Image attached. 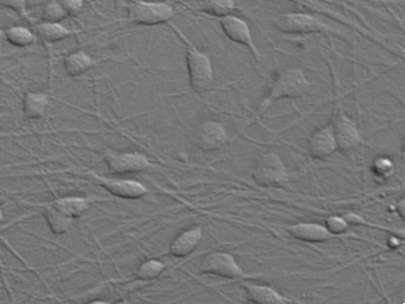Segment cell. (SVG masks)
Returning <instances> with one entry per match:
<instances>
[{
  "mask_svg": "<svg viewBox=\"0 0 405 304\" xmlns=\"http://www.w3.org/2000/svg\"><path fill=\"white\" fill-rule=\"evenodd\" d=\"M50 205L61 211L65 216L76 219L83 216L88 209L89 203L84 198L66 197L55 200L54 202L50 203Z\"/></svg>",
  "mask_w": 405,
  "mask_h": 304,
  "instance_id": "19",
  "label": "cell"
},
{
  "mask_svg": "<svg viewBox=\"0 0 405 304\" xmlns=\"http://www.w3.org/2000/svg\"><path fill=\"white\" fill-rule=\"evenodd\" d=\"M68 16H74L83 11L84 0H57Z\"/></svg>",
  "mask_w": 405,
  "mask_h": 304,
  "instance_id": "27",
  "label": "cell"
},
{
  "mask_svg": "<svg viewBox=\"0 0 405 304\" xmlns=\"http://www.w3.org/2000/svg\"><path fill=\"white\" fill-rule=\"evenodd\" d=\"M36 32L40 39L46 43H57L66 40L72 35V31L61 23L43 21L36 26Z\"/></svg>",
  "mask_w": 405,
  "mask_h": 304,
  "instance_id": "18",
  "label": "cell"
},
{
  "mask_svg": "<svg viewBox=\"0 0 405 304\" xmlns=\"http://www.w3.org/2000/svg\"><path fill=\"white\" fill-rule=\"evenodd\" d=\"M175 9L170 4L153 0H135L129 7V19L135 25L155 26L170 23Z\"/></svg>",
  "mask_w": 405,
  "mask_h": 304,
  "instance_id": "3",
  "label": "cell"
},
{
  "mask_svg": "<svg viewBox=\"0 0 405 304\" xmlns=\"http://www.w3.org/2000/svg\"><path fill=\"white\" fill-rule=\"evenodd\" d=\"M49 105V98L43 93H26L24 98L23 113L26 119H41L44 117Z\"/></svg>",
  "mask_w": 405,
  "mask_h": 304,
  "instance_id": "17",
  "label": "cell"
},
{
  "mask_svg": "<svg viewBox=\"0 0 405 304\" xmlns=\"http://www.w3.org/2000/svg\"><path fill=\"white\" fill-rule=\"evenodd\" d=\"M252 177L260 187H274L286 180L287 168L278 153L267 152L257 159Z\"/></svg>",
  "mask_w": 405,
  "mask_h": 304,
  "instance_id": "4",
  "label": "cell"
},
{
  "mask_svg": "<svg viewBox=\"0 0 405 304\" xmlns=\"http://www.w3.org/2000/svg\"><path fill=\"white\" fill-rule=\"evenodd\" d=\"M202 238L201 226H194L178 233L170 245V253L173 257L184 258L190 255L200 245Z\"/></svg>",
  "mask_w": 405,
  "mask_h": 304,
  "instance_id": "14",
  "label": "cell"
},
{
  "mask_svg": "<svg viewBox=\"0 0 405 304\" xmlns=\"http://www.w3.org/2000/svg\"><path fill=\"white\" fill-rule=\"evenodd\" d=\"M49 0H25L26 9H35V7H42L47 4Z\"/></svg>",
  "mask_w": 405,
  "mask_h": 304,
  "instance_id": "29",
  "label": "cell"
},
{
  "mask_svg": "<svg viewBox=\"0 0 405 304\" xmlns=\"http://www.w3.org/2000/svg\"><path fill=\"white\" fill-rule=\"evenodd\" d=\"M289 233L296 240L306 243H324L332 240L334 236L322 224L313 222H300L289 226Z\"/></svg>",
  "mask_w": 405,
  "mask_h": 304,
  "instance_id": "15",
  "label": "cell"
},
{
  "mask_svg": "<svg viewBox=\"0 0 405 304\" xmlns=\"http://www.w3.org/2000/svg\"><path fill=\"white\" fill-rule=\"evenodd\" d=\"M103 189L107 190L113 196L122 199L136 200L145 196L149 190L146 186L132 180H110L107 178L98 177Z\"/></svg>",
  "mask_w": 405,
  "mask_h": 304,
  "instance_id": "12",
  "label": "cell"
},
{
  "mask_svg": "<svg viewBox=\"0 0 405 304\" xmlns=\"http://www.w3.org/2000/svg\"><path fill=\"white\" fill-rule=\"evenodd\" d=\"M2 38H4V32L0 29V40H1Z\"/></svg>",
  "mask_w": 405,
  "mask_h": 304,
  "instance_id": "31",
  "label": "cell"
},
{
  "mask_svg": "<svg viewBox=\"0 0 405 304\" xmlns=\"http://www.w3.org/2000/svg\"><path fill=\"white\" fill-rule=\"evenodd\" d=\"M339 149L332 123L320 128L311 135L308 141L310 156L317 159H325L332 156Z\"/></svg>",
  "mask_w": 405,
  "mask_h": 304,
  "instance_id": "11",
  "label": "cell"
},
{
  "mask_svg": "<svg viewBox=\"0 0 405 304\" xmlns=\"http://www.w3.org/2000/svg\"><path fill=\"white\" fill-rule=\"evenodd\" d=\"M200 9L210 16L220 19L232 14L235 2V0H200Z\"/></svg>",
  "mask_w": 405,
  "mask_h": 304,
  "instance_id": "22",
  "label": "cell"
},
{
  "mask_svg": "<svg viewBox=\"0 0 405 304\" xmlns=\"http://www.w3.org/2000/svg\"><path fill=\"white\" fill-rule=\"evenodd\" d=\"M277 30L292 35H306L324 30L325 24L317 16L304 13L281 14L275 23Z\"/></svg>",
  "mask_w": 405,
  "mask_h": 304,
  "instance_id": "6",
  "label": "cell"
},
{
  "mask_svg": "<svg viewBox=\"0 0 405 304\" xmlns=\"http://www.w3.org/2000/svg\"><path fill=\"white\" fill-rule=\"evenodd\" d=\"M165 265L158 260H148L142 263L137 269V277L141 280H152L158 278L159 275L165 271Z\"/></svg>",
  "mask_w": 405,
  "mask_h": 304,
  "instance_id": "23",
  "label": "cell"
},
{
  "mask_svg": "<svg viewBox=\"0 0 405 304\" xmlns=\"http://www.w3.org/2000/svg\"><path fill=\"white\" fill-rule=\"evenodd\" d=\"M4 38L9 44L18 48L29 47L36 41V35L24 26H13L4 31Z\"/></svg>",
  "mask_w": 405,
  "mask_h": 304,
  "instance_id": "21",
  "label": "cell"
},
{
  "mask_svg": "<svg viewBox=\"0 0 405 304\" xmlns=\"http://www.w3.org/2000/svg\"><path fill=\"white\" fill-rule=\"evenodd\" d=\"M0 89H1V83H0Z\"/></svg>",
  "mask_w": 405,
  "mask_h": 304,
  "instance_id": "32",
  "label": "cell"
},
{
  "mask_svg": "<svg viewBox=\"0 0 405 304\" xmlns=\"http://www.w3.org/2000/svg\"><path fill=\"white\" fill-rule=\"evenodd\" d=\"M219 23H220L224 35L229 40L232 41L236 44L245 46L250 49L255 57H260V51L255 44L252 30H250V26L247 21L241 19L240 16L230 14L219 19Z\"/></svg>",
  "mask_w": 405,
  "mask_h": 304,
  "instance_id": "7",
  "label": "cell"
},
{
  "mask_svg": "<svg viewBox=\"0 0 405 304\" xmlns=\"http://www.w3.org/2000/svg\"><path fill=\"white\" fill-rule=\"evenodd\" d=\"M310 88L305 72L299 67H290L280 72L272 83L269 93L259 105V112L262 113L272 103L283 98H301Z\"/></svg>",
  "mask_w": 405,
  "mask_h": 304,
  "instance_id": "2",
  "label": "cell"
},
{
  "mask_svg": "<svg viewBox=\"0 0 405 304\" xmlns=\"http://www.w3.org/2000/svg\"><path fill=\"white\" fill-rule=\"evenodd\" d=\"M334 135H336L337 146L344 151H351L360 146L363 140L356 123L346 115L342 107L337 108L334 121Z\"/></svg>",
  "mask_w": 405,
  "mask_h": 304,
  "instance_id": "9",
  "label": "cell"
},
{
  "mask_svg": "<svg viewBox=\"0 0 405 304\" xmlns=\"http://www.w3.org/2000/svg\"><path fill=\"white\" fill-rule=\"evenodd\" d=\"M0 250H1V248H0Z\"/></svg>",
  "mask_w": 405,
  "mask_h": 304,
  "instance_id": "33",
  "label": "cell"
},
{
  "mask_svg": "<svg viewBox=\"0 0 405 304\" xmlns=\"http://www.w3.org/2000/svg\"><path fill=\"white\" fill-rule=\"evenodd\" d=\"M171 28L180 36L185 45V61L190 88L198 93L208 91L214 83V70L212 61L206 53L196 47L180 29L173 25Z\"/></svg>",
  "mask_w": 405,
  "mask_h": 304,
  "instance_id": "1",
  "label": "cell"
},
{
  "mask_svg": "<svg viewBox=\"0 0 405 304\" xmlns=\"http://www.w3.org/2000/svg\"><path fill=\"white\" fill-rule=\"evenodd\" d=\"M0 4L18 14H24L26 9L25 0H0Z\"/></svg>",
  "mask_w": 405,
  "mask_h": 304,
  "instance_id": "28",
  "label": "cell"
},
{
  "mask_svg": "<svg viewBox=\"0 0 405 304\" xmlns=\"http://www.w3.org/2000/svg\"><path fill=\"white\" fill-rule=\"evenodd\" d=\"M96 65L95 58L81 49L73 51L64 59V69L67 74L71 77L83 76L93 69Z\"/></svg>",
  "mask_w": 405,
  "mask_h": 304,
  "instance_id": "16",
  "label": "cell"
},
{
  "mask_svg": "<svg viewBox=\"0 0 405 304\" xmlns=\"http://www.w3.org/2000/svg\"><path fill=\"white\" fill-rule=\"evenodd\" d=\"M43 21L51 23H61L63 19L68 16L63 7L60 6L57 0H49L47 4L42 6Z\"/></svg>",
  "mask_w": 405,
  "mask_h": 304,
  "instance_id": "24",
  "label": "cell"
},
{
  "mask_svg": "<svg viewBox=\"0 0 405 304\" xmlns=\"http://www.w3.org/2000/svg\"><path fill=\"white\" fill-rule=\"evenodd\" d=\"M245 289L248 300L257 304H291L293 301L278 290L265 284L252 283L243 280L240 283Z\"/></svg>",
  "mask_w": 405,
  "mask_h": 304,
  "instance_id": "13",
  "label": "cell"
},
{
  "mask_svg": "<svg viewBox=\"0 0 405 304\" xmlns=\"http://www.w3.org/2000/svg\"><path fill=\"white\" fill-rule=\"evenodd\" d=\"M4 221V213H2L1 207H0V223Z\"/></svg>",
  "mask_w": 405,
  "mask_h": 304,
  "instance_id": "30",
  "label": "cell"
},
{
  "mask_svg": "<svg viewBox=\"0 0 405 304\" xmlns=\"http://www.w3.org/2000/svg\"><path fill=\"white\" fill-rule=\"evenodd\" d=\"M325 228L332 236L344 235L349 228V221L341 216H330L325 219Z\"/></svg>",
  "mask_w": 405,
  "mask_h": 304,
  "instance_id": "25",
  "label": "cell"
},
{
  "mask_svg": "<svg viewBox=\"0 0 405 304\" xmlns=\"http://www.w3.org/2000/svg\"><path fill=\"white\" fill-rule=\"evenodd\" d=\"M103 159L108 170L115 175L139 173L150 166L146 156L138 152L117 153V152L108 151L103 156Z\"/></svg>",
  "mask_w": 405,
  "mask_h": 304,
  "instance_id": "8",
  "label": "cell"
},
{
  "mask_svg": "<svg viewBox=\"0 0 405 304\" xmlns=\"http://www.w3.org/2000/svg\"><path fill=\"white\" fill-rule=\"evenodd\" d=\"M226 128L217 121H205L195 132V143L202 151H215L221 149L228 141Z\"/></svg>",
  "mask_w": 405,
  "mask_h": 304,
  "instance_id": "10",
  "label": "cell"
},
{
  "mask_svg": "<svg viewBox=\"0 0 405 304\" xmlns=\"http://www.w3.org/2000/svg\"><path fill=\"white\" fill-rule=\"evenodd\" d=\"M373 170L380 178L390 177L393 171V163L389 158H379L374 163Z\"/></svg>",
  "mask_w": 405,
  "mask_h": 304,
  "instance_id": "26",
  "label": "cell"
},
{
  "mask_svg": "<svg viewBox=\"0 0 405 304\" xmlns=\"http://www.w3.org/2000/svg\"><path fill=\"white\" fill-rule=\"evenodd\" d=\"M201 271L227 279H240L245 276L242 268L231 253L212 252L202 260Z\"/></svg>",
  "mask_w": 405,
  "mask_h": 304,
  "instance_id": "5",
  "label": "cell"
},
{
  "mask_svg": "<svg viewBox=\"0 0 405 304\" xmlns=\"http://www.w3.org/2000/svg\"><path fill=\"white\" fill-rule=\"evenodd\" d=\"M44 216L48 226L55 235H64L71 228L74 219L65 216L59 210L54 208L52 205L48 204L46 207Z\"/></svg>",
  "mask_w": 405,
  "mask_h": 304,
  "instance_id": "20",
  "label": "cell"
}]
</instances>
